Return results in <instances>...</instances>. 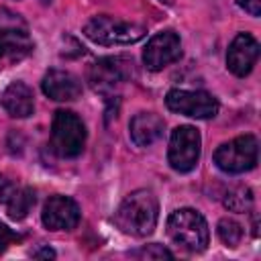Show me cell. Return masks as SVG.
<instances>
[{
  "label": "cell",
  "instance_id": "6da1fadb",
  "mask_svg": "<svg viewBox=\"0 0 261 261\" xmlns=\"http://www.w3.org/2000/svg\"><path fill=\"white\" fill-rule=\"evenodd\" d=\"M159 218V202L151 190L130 192L114 212V224L130 237H149Z\"/></svg>",
  "mask_w": 261,
  "mask_h": 261
},
{
  "label": "cell",
  "instance_id": "7a4b0ae2",
  "mask_svg": "<svg viewBox=\"0 0 261 261\" xmlns=\"http://www.w3.org/2000/svg\"><path fill=\"white\" fill-rule=\"evenodd\" d=\"M169 239L190 253H202L208 247L210 230L206 218L194 208H179L167 218Z\"/></svg>",
  "mask_w": 261,
  "mask_h": 261
},
{
  "label": "cell",
  "instance_id": "3957f363",
  "mask_svg": "<svg viewBox=\"0 0 261 261\" xmlns=\"http://www.w3.org/2000/svg\"><path fill=\"white\" fill-rule=\"evenodd\" d=\"M84 35L98 43V45H133L137 41H141L147 35V29L143 24L130 22V20H122V18H114L108 14H100L90 18L84 24Z\"/></svg>",
  "mask_w": 261,
  "mask_h": 261
},
{
  "label": "cell",
  "instance_id": "277c9868",
  "mask_svg": "<svg viewBox=\"0 0 261 261\" xmlns=\"http://www.w3.org/2000/svg\"><path fill=\"white\" fill-rule=\"evenodd\" d=\"M51 151L57 157H77L86 145V126L71 110H57L51 122Z\"/></svg>",
  "mask_w": 261,
  "mask_h": 261
},
{
  "label": "cell",
  "instance_id": "5b68a950",
  "mask_svg": "<svg viewBox=\"0 0 261 261\" xmlns=\"http://www.w3.org/2000/svg\"><path fill=\"white\" fill-rule=\"evenodd\" d=\"M135 75V63L128 57H100L88 67V82L98 94H114L122 84Z\"/></svg>",
  "mask_w": 261,
  "mask_h": 261
},
{
  "label": "cell",
  "instance_id": "8992f818",
  "mask_svg": "<svg viewBox=\"0 0 261 261\" xmlns=\"http://www.w3.org/2000/svg\"><path fill=\"white\" fill-rule=\"evenodd\" d=\"M259 159V143L253 135L237 137L228 143H222L214 151V163L220 171L237 175L253 169Z\"/></svg>",
  "mask_w": 261,
  "mask_h": 261
},
{
  "label": "cell",
  "instance_id": "52a82bcc",
  "mask_svg": "<svg viewBox=\"0 0 261 261\" xmlns=\"http://www.w3.org/2000/svg\"><path fill=\"white\" fill-rule=\"evenodd\" d=\"M200 147H202V139H200L198 128H194L190 124H181V126L173 128V133L169 137V147H167V161H169L171 169H175L179 173L192 171L198 165Z\"/></svg>",
  "mask_w": 261,
  "mask_h": 261
},
{
  "label": "cell",
  "instance_id": "ba28073f",
  "mask_svg": "<svg viewBox=\"0 0 261 261\" xmlns=\"http://www.w3.org/2000/svg\"><path fill=\"white\" fill-rule=\"evenodd\" d=\"M165 104L171 112L198 118V120H208L218 114V100L202 90H179L173 88L165 96Z\"/></svg>",
  "mask_w": 261,
  "mask_h": 261
},
{
  "label": "cell",
  "instance_id": "9c48e42d",
  "mask_svg": "<svg viewBox=\"0 0 261 261\" xmlns=\"http://www.w3.org/2000/svg\"><path fill=\"white\" fill-rule=\"evenodd\" d=\"M181 57V41L173 31H161L147 41L143 51V63L149 71H161L169 63Z\"/></svg>",
  "mask_w": 261,
  "mask_h": 261
},
{
  "label": "cell",
  "instance_id": "30bf717a",
  "mask_svg": "<svg viewBox=\"0 0 261 261\" xmlns=\"http://www.w3.org/2000/svg\"><path fill=\"white\" fill-rule=\"evenodd\" d=\"M41 220L49 230H71L80 222V206L67 196H51L43 206Z\"/></svg>",
  "mask_w": 261,
  "mask_h": 261
},
{
  "label": "cell",
  "instance_id": "8fae6325",
  "mask_svg": "<svg viewBox=\"0 0 261 261\" xmlns=\"http://www.w3.org/2000/svg\"><path fill=\"white\" fill-rule=\"evenodd\" d=\"M259 59V43L253 35L249 33H239L226 51V67L237 75L245 77L251 73L253 65Z\"/></svg>",
  "mask_w": 261,
  "mask_h": 261
},
{
  "label": "cell",
  "instance_id": "7c38bea8",
  "mask_svg": "<svg viewBox=\"0 0 261 261\" xmlns=\"http://www.w3.org/2000/svg\"><path fill=\"white\" fill-rule=\"evenodd\" d=\"M43 94L55 102H71L82 94V82L77 75L65 69H49L41 82Z\"/></svg>",
  "mask_w": 261,
  "mask_h": 261
},
{
  "label": "cell",
  "instance_id": "4fadbf2b",
  "mask_svg": "<svg viewBox=\"0 0 261 261\" xmlns=\"http://www.w3.org/2000/svg\"><path fill=\"white\" fill-rule=\"evenodd\" d=\"M31 51H33V41L24 31L12 27L0 29V67L24 59Z\"/></svg>",
  "mask_w": 261,
  "mask_h": 261
},
{
  "label": "cell",
  "instance_id": "5bb4252c",
  "mask_svg": "<svg viewBox=\"0 0 261 261\" xmlns=\"http://www.w3.org/2000/svg\"><path fill=\"white\" fill-rule=\"evenodd\" d=\"M163 128H165V122L155 112H139L133 116L128 124L130 141L137 147H151L163 135Z\"/></svg>",
  "mask_w": 261,
  "mask_h": 261
},
{
  "label": "cell",
  "instance_id": "9a60e30c",
  "mask_svg": "<svg viewBox=\"0 0 261 261\" xmlns=\"http://www.w3.org/2000/svg\"><path fill=\"white\" fill-rule=\"evenodd\" d=\"M2 104L6 112L14 118H27L35 110V96L33 90L24 82H12L4 94H2Z\"/></svg>",
  "mask_w": 261,
  "mask_h": 261
},
{
  "label": "cell",
  "instance_id": "2e32d148",
  "mask_svg": "<svg viewBox=\"0 0 261 261\" xmlns=\"http://www.w3.org/2000/svg\"><path fill=\"white\" fill-rule=\"evenodd\" d=\"M33 206H35V192L31 188H20V190L14 188L6 200V210L12 220H22Z\"/></svg>",
  "mask_w": 261,
  "mask_h": 261
},
{
  "label": "cell",
  "instance_id": "e0dca14e",
  "mask_svg": "<svg viewBox=\"0 0 261 261\" xmlns=\"http://www.w3.org/2000/svg\"><path fill=\"white\" fill-rule=\"evenodd\" d=\"M253 204V194L249 188L245 186H237V188H230L226 194H224V206L230 210V212H247Z\"/></svg>",
  "mask_w": 261,
  "mask_h": 261
},
{
  "label": "cell",
  "instance_id": "ac0fdd59",
  "mask_svg": "<svg viewBox=\"0 0 261 261\" xmlns=\"http://www.w3.org/2000/svg\"><path fill=\"white\" fill-rule=\"evenodd\" d=\"M216 232H218L220 241L226 247H237L243 239V226L232 218H220L218 226H216Z\"/></svg>",
  "mask_w": 261,
  "mask_h": 261
},
{
  "label": "cell",
  "instance_id": "d6986e66",
  "mask_svg": "<svg viewBox=\"0 0 261 261\" xmlns=\"http://www.w3.org/2000/svg\"><path fill=\"white\" fill-rule=\"evenodd\" d=\"M130 255L133 257H141V259H173V253L167 251L163 245H157V243L145 245V247H141L137 251H130Z\"/></svg>",
  "mask_w": 261,
  "mask_h": 261
},
{
  "label": "cell",
  "instance_id": "ffe728a7",
  "mask_svg": "<svg viewBox=\"0 0 261 261\" xmlns=\"http://www.w3.org/2000/svg\"><path fill=\"white\" fill-rule=\"evenodd\" d=\"M20 239H22L20 234L12 232L6 224H2V222H0V253H2L10 243H16V241H20Z\"/></svg>",
  "mask_w": 261,
  "mask_h": 261
},
{
  "label": "cell",
  "instance_id": "44dd1931",
  "mask_svg": "<svg viewBox=\"0 0 261 261\" xmlns=\"http://www.w3.org/2000/svg\"><path fill=\"white\" fill-rule=\"evenodd\" d=\"M237 4L249 12L251 16H259L261 14V0H237Z\"/></svg>",
  "mask_w": 261,
  "mask_h": 261
},
{
  "label": "cell",
  "instance_id": "7402d4cb",
  "mask_svg": "<svg viewBox=\"0 0 261 261\" xmlns=\"http://www.w3.org/2000/svg\"><path fill=\"white\" fill-rule=\"evenodd\" d=\"M12 190H14V186H12L4 175H0V202H6L8 196L12 194Z\"/></svg>",
  "mask_w": 261,
  "mask_h": 261
},
{
  "label": "cell",
  "instance_id": "603a6c76",
  "mask_svg": "<svg viewBox=\"0 0 261 261\" xmlns=\"http://www.w3.org/2000/svg\"><path fill=\"white\" fill-rule=\"evenodd\" d=\"M33 257L35 259H53L55 257V251L51 247H41V249L33 251Z\"/></svg>",
  "mask_w": 261,
  "mask_h": 261
},
{
  "label": "cell",
  "instance_id": "cb8c5ba5",
  "mask_svg": "<svg viewBox=\"0 0 261 261\" xmlns=\"http://www.w3.org/2000/svg\"><path fill=\"white\" fill-rule=\"evenodd\" d=\"M49 2H51V0H43V4H49Z\"/></svg>",
  "mask_w": 261,
  "mask_h": 261
}]
</instances>
